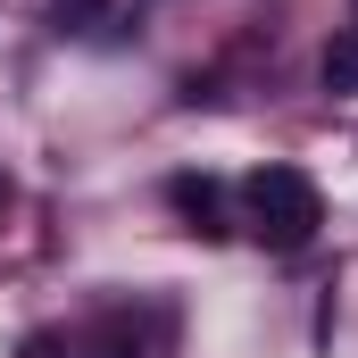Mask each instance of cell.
<instances>
[{"instance_id": "obj_1", "label": "cell", "mask_w": 358, "mask_h": 358, "mask_svg": "<svg viewBox=\"0 0 358 358\" xmlns=\"http://www.w3.org/2000/svg\"><path fill=\"white\" fill-rule=\"evenodd\" d=\"M242 225H250V242L259 250H308L317 242V225H325V192L317 176H300V167H259V176L242 183Z\"/></svg>"}, {"instance_id": "obj_2", "label": "cell", "mask_w": 358, "mask_h": 358, "mask_svg": "<svg viewBox=\"0 0 358 358\" xmlns=\"http://www.w3.org/2000/svg\"><path fill=\"white\" fill-rule=\"evenodd\" d=\"M167 334H176L167 308H108V317L92 325V358H159Z\"/></svg>"}, {"instance_id": "obj_3", "label": "cell", "mask_w": 358, "mask_h": 358, "mask_svg": "<svg viewBox=\"0 0 358 358\" xmlns=\"http://www.w3.org/2000/svg\"><path fill=\"white\" fill-rule=\"evenodd\" d=\"M167 208L183 217V234H200V242H225V234H234L225 183H217V176H167Z\"/></svg>"}, {"instance_id": "obj_4", "label": "cell", "mask_w": 358, "mask_h": 358, "mask_svg": "<svg viewBox=\"0 0 358 358\" xmlns=\"http://www.w3.org/2000/svg\"><path fill=\"white\" fill-rule=\"evenodd\" d=\"M317 84L334 92V100H350V92H358V25H342V34L325 42V59H317Z\"/></svg>"}, {"instance_id": "obj_5", "label": "cell", "mask_w": 358, "mask_h": 358, "mask_svg": "<svg viewBox=\"0 0 358 358\" xmlns=\"http://www.w3.org/2000/svg\"><path fill=\"white\" fill-rule=\"evenodd\" d=\"M0 208H8V176H0Z\"/></svg>"}, {"instance_id": "obj_6", "label": "cell", "mask_w": 358, "mask_h": 358, "mask_svg": "<svg viewBox=\"0 0 358 358\" xmlns=\"http://www.w3.org/2000/svg\"><path fill=\"white\" fill-rule=\"evenodd\" d=\"M350 25H358V0H350Z\"/></svg>"}]
</instances>
